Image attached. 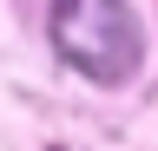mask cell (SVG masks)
Returning a JSON list of instances; mask_svg holds the SVG:
<instances>
[{"mask_svg": "<svg viewBox=\"0 0 158 151\" xmlns=\"http://www.w3.org/2000/svg\"><path fill=\"white\" fill-rule=\"evenodd\" d=\"M53 46L66 66H79L99 85L132 79L145 59V33L125 0H53Z\"/></svg>", "mask_w": 158, "mask_h": 151, "instance_id": "obj_1", "label": "cell"}]
</instances>
